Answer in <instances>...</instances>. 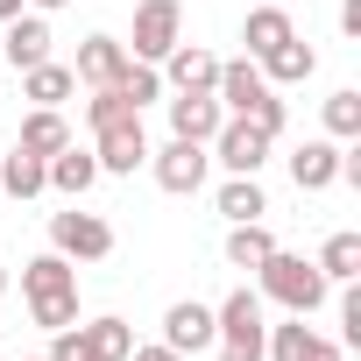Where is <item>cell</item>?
<instances>
[{"mask_svg":"<svg viewBox=\"0 0 361 361\" xmlns=\"http://www.w3.org/2000/svg\"><path fill=\"white\" fill-rule=\"evenodd\" d=\"M255 283H262V298H276L283 312H298V319H312L319 305H326V276H319V262H305V255H283V248H269V262L255 269Z\"/></svg>","mask_w":361,"mask_h":361,"instance_id":"1","label":"cell"},{"mask_svg":"<svg viewBox=\"0 0 361 361\" xmlns=\"http://www.w3.org/2000/svg\"><path fill=\"white\" fill-rule=\"evenodd\" d=\"M213 326H220V361H262L269 326H262V298L248 283L227 290V305H213Z\"/></svg>","mask_w":361,"mask_h":361,"instance_id":"2","label":"cell"},{"mask_svg":"<svg viewBox=\"0 0 361 361\" xmlns=\"http://www.w3.org/2000/svg\"><path fill=\"white\" fill-rule=\"evenodd\" d=\"M50 248L64 255V262H106L114 255V227L99 220V213H50Z\"/></svg>","mask_w":361,"mask_h":361,"instance_id":"3","label":"cell"},{"mask_svg":"<svg viewBox=\"0 0 361 361\" xmlns=\"http://www.w3.org/2000/svg\"><path fill=\"white\" fill-rule=\"evenodd\" d=\"M177 43H185V8H177V0H142V8H135V43H128V57L163 64Z\"/></svg>","mask_w":361,"mask_h":361,"instance_id":"4","label":"cell"},{"mask_svg":"<svg viewBox=\"0 0 361 361\" xmlns=\"http://www.w3.org/2000/svg\"><path fill=\"white\" fill-rule=\"evenodd\" d=\"M206 163H213V149L206 142H163V149H149V170H156V185L170 192V199H192L199 185H206Z\"/></svg>","mask_w":361,"mask_h":361,"instance_id":"5","label":"cell"},{"mask_svg":"<svg viewBox=\"0 0 361 361\" xmlns=\"http://www.w3.org/2000/svg\"><path fill=\"white\" fill-rule=\"evenodd\" d=\"M206 149H213V163H227L234 177H255V170L269 163V135H262L255 121H241V114H227V121H220V135H213Z\"/></svg>","mask_w":361,"mask_h":361,"instance_id":"6","label":"cell"},{"mask_svg":"<svg viewBox=\"0 0 361 361\" xmlns=\"http://www.w3.org/2000/svg\"><path fill=\"white\" fill-rule=\"evenodd\" d=\"M92 156H99V170H114V177H135V170L149 163L142 114H128V121H114V128H92Z\"/></svg>","mask_w":361,"mask_h":361,"instance_id":"7","label":"cell"},{"mask_svg":"<svg viewBox=\"0 0 361 361\" xmlns=\"http://www.w3.org/2000/svg\"><path fill=\"white\" fill-rule=\"evenodd\" d=\"M220 340V326H213V305H199V298H177L170 312H163V347H177V354H206Z\"/></svg>","mask_w":361,"mask_h":361,"instance_id":"8","label":"cell"},{"mask_svg":"<svg viewBox=\"0 0 361 361\" xmlns=\"http://www.w3.org/2000/svg\"><path fill=\"white\" fill-rule=\"evenodd\" d=\"M262 361H347L333 340H319L298 312L283 319V326H269V340H262Z\"/></svg>","mask_w":361,"mask_h":361,"instance_id":"9","label":"cell"},{"mask_svg":"<svg viewBox=\"0 0 361 361\" xmlns=\"http://www.w3.org/2000/svg\"><path fill=\"white\" fill-rule=\"evenodd\" d=\"M220 121H227V106H220L213 92H177V99H170V135H177V142H213Z\"/></svg>","mask_w":361,"mask_h":361,"instance_id":"10","label":"cell"},{"mask_svg":"<svg viewBox=\"0 0 361 361\" xmlns=\"http://www.w3.org/2000/svg\"><path fill=\"white\" fill-rule=\"evenodd\" d=\"M43 163H50V192H64V199H85L99 177H106V170H99V156H92V149H78V142H64V149H57V156H43Z\"/></svg>","mask_w":361,"mask_h":361,"instance_id":"11","label":"cell"},{"mask_svg":"<svg viewBox=\"0 0 361 361\" xmlns=\"http://www.w3.org/2000/svg\"><path fill=\"white\" fill-rule=\"evenodd\" d=\"M163 78H170L177 92H213V85H220V57L199 50V43H177V50L163 57Z\"/></svg>","mask_w":361,"mask_h":361,"instance_id":"12","label":"cell"},{"mask_svg":"<svg viewBox=\"0 0 361 361\" xmlns=\"http://www.w3.org/2000/svg\"><path fill=\"white\" fill-rule=\"evenodd\" d=\"M262 92H269V78H262V64H255V57H234V64H220V85H213V99H220L227 114H248Z\"/></svg>","mask_w":361,"mask_h":361,"instance_id":"13","label":"cell"},{"mask_svg":"<svg viewBox=\"0 0 361 361\" xmlns=\"http://www.w3.org/2000/svg\"><path fill=\"white\" fill-rule=\"evenodd\" d=\"M290 185H298V192L340 185V142H305V149H290Z\"/></svg>","mask_w":361,"mask_h":361,"instance_id":"14","label":"cell"},{"mask_svg":"<svg viewBox=\"0 0 361 361\" xmlns=\"http://www.w3.org/2000/svg\"><path fill=\"white\" fill-rule=\"evenodd\" d=\"M0 192H8V199H36V192H50V163L36 156V149H8V156H0Z\"/></svg>","mask_w":361,"mask_h":361,"instance_id":"15","label":"cell"},{"mask_svg":"<svg viewBox=\"0 0 361 361\" xmlns=\"http://www.w3.org/2000/svg\"><path fill=\"white\" fill-rule=\"evenodd\" d=\"M0 57H8L15 71L50 64V22H43V15H15V22H8V43H0Z\"/></svg>","mask_w":361,"mask_h":361,"instance_id":"16","label":"cell"},{"mask_svg":"<svg viewBox=\"0 0 361 361\" xmlns=\"http://www.w3.org/2000/svg\"><path fill=\"white\" fill-rule=\"evenodd\" d=\"M121 64H128V43H114V36H85V43H78L71 78H85V85H114V78H121Z\"/></svg>","mask_w":361,"mask_h":361,"instance_id":"17","label":"cell"},{"mask_svg":"<svg viewBox=\"0 0 361 361\" xmlns=\"http://www.w3.org/2000/svg\"><path fill=\"white\" fill-rule=\"evenodd\" d=\"M255 64H262V78H269V85H305V78L319 71V50L290 36V43H276V50H269V57H255Z\"/></svg>","mask_w":361,"mask_h":361,"instance_id":"18","label":"cell"},{"mask_svg":"<svg viewBox=\"0 0 361 361\" xmlns=\"http://www.w3.org/2000/svg\"><path fill=\"white\" fill-rule=\"evenodd\" d=\"M298 29H290V15L276 8V0H255V15H248V29H241V43H248V57H269L276 43H290Z\"/></svg>","mask_w":361,"mask_h":361,"instance_id":"19","label":"cell"},{"mask_svg":"<svg viewBox=\"0 0 361 361\" xmlns=\"http://www.w3.org/2000/svg\"><path fill=\"white\" fill-rule=\"evenodd\" d=\"M71 92H78L71 64H29V71H22V99H29V106H64Z\"/></svg>","mask_w":361,"mask_h":361,"instance_id":"20","label":"cell"},{"mask_svg":"<svg viewBox=\"0 0 361 361\" xmlns=\"http://www.w3.org/2000/svg\"><path fill=\"white\" fill-rule=\"evenodd\" d=\"M57 290H78V269L50 248V255H36V262H22V298H57Z\"/></svg>","mask_w":361,"mask_h":361,"instance_id":"21","label":"cell"},{"mask_svg":"<svg viewBox=\"0 0 361 361\" xmlns=\"http://www.w3.org/2000/svg\"><path fill=\"white\" fill-rule=\"evenodd\" d=\"M269 248H276V234H269L262 220L227 227V262H234V269H262V262H269Z\"/></svg>","mask_w":361,"mask_h":361,"instance_id":"22","label":"cell"},{"mask_svg":"<svg viewBox=\"0 0 361 361\" xmlns=\"http://www.w3.org/2000/svg\"><path fill=\"white\" fill-rule=\"evenodd\" d=\"M220 213H227V227H241V220H262L269 199H262L255 177H227V185H220Z\"/></svg>","mask_w":361,"mask_h":361,"instance_id":"23","label":"cell"},{"mask_svg":"<svg viewBox=\"0 0 361 361\" xmlns=\"http://www.w3.org/2000/svg\"><path fill=\"white\" fill-rule=\"evenodd\" d=\"M114 92L142 114L149 99H163V71H156V64H142V57H128V64H121V78H114Z\"/></svg>","mask_w":361,"mask_h":361,"instance_id":"24","label":"cell"},{"mask_svg":"<svg viewBox=\"0 0 361 361\" xmlns=\"http://www.w3.org/2000/svg\"><path fill=\"white\" fill-rule=\"evenodd\" d=\"M71 142V128H64V114L57 106H36L29 121H22V149H36V156H57Z\"/></svg>","mask_w":361,"mask_h":361,"instance_id":"25","label":"cell"},{"mask_svg":"<svg viewBox=\"0 0 361 361\" xmlns=\"http://www.w3.org/2000/svg\"><path fill=\"white\" fill-rule=\"evenodd\" d=\"M319 276H326V283H354V276H361V234H333V241L319 248Z\"/></svg>","mask_w":361,"mask_h":361,"instance_id":"26","label":"cell"},{"mask_svg":"<svg viewBox=\"0 0 361 361\" xmlns=\"http://www.w3.org/2000/svg\"><path fill=\"white\" fill-rule=\"evenodd\" d=\"M85 340H92V361H128L135 354V326L128 319H92Z\"/></svg>","mask_w":361,"mask_h":361,"instance_id":"27","label":"cell"},{"mask_svg":"<svg viewBox=\"0 0 361 361\" xmlns=\"http://www.w3.org/2000/svg\"><path fill=\"white\" fill-rule=\"evenodd\" d=\"M326 135H333V142H354V135H361V92H354V85L326 99Z\"/></svg>","mask_w":361,"mask_h":361,"instance_id":"28","label":"cell"},{"mask_svg":"<svg viewBox=\"0 0 361 361\" xmlns=\"http://www.w3.org/2000/svg\"><path fill=\"white\" fill-rule=\"evenodd\" d=\"M29 319H36L43 333H57V326H78V290H57V298H29Z\"/></svg>","mask_w":361,"mask_h":361,"instance_id":"29","label":"cell"},{"mask_svg":"<svg viewBox=\"0 0 361 361\" xmlns=\"http://www.w3.org/2000/svg\"><path fill=\"white\" fill-rule=\"evenodd\" d=\"M128 114H135V106H128L114 85H92V99H85V121H92V128H114V121H128Z\"/></svg>","mask_w":361,"mask_h":361,"instance_id":"30","label":"cell"},{"mask_svg":"<svg viewBox=\"0 0 361 361\" xmlns=\"http://www.w3.org/2000/svg\"><path fill=\"white\" fill-rule=\"evenodd\" d=\"M50 361H92L85 326H57V333H50Z\"/></svg>","mask_w":361,"mask_h":361,"instance_id":"31","label":"cell"},{"mask_svg":"<svg viewBox=\"0 0 361 361\" xmlns=\"http://www.w3.org/2000/svg\"><path fill=\"white\" fill-rule=\"evenodd\" d=\"M241 121H255V128H262V135L276 142V135H283V99H276V85H269V92H262V99H255V106H248Z\"/></svg>","mask_w":361,"mask_h":361,"instance_id":"32","label":"cell"},{"mask_svg":"<svg viewBox=\"0 0 361 361\" xmlns=\"http://www.w3.org/2000/svg\"><path fill=\"white\" fill-rule=\"evenodd\" d=\"M340 29H347V36L361 43V0H340Z\"/></svg>","mask_w":361,"mask_h":361,"instance_id":"33","label":"cell"},{"mask_svg":"<svg viewBox=\"0 0 361 361\" xmlns=\"http://www.w3.org/2000/svg\"><path fill=\"white\" fill-rule=\"evenodd\" d=\"M128 361H185V354H177V347H135Z\"/></svg>","mask_w":361,"mask_h":361,"instance_id":"34","label":"cell"},{"mask_svg":"<svg viewBox=\"0 0 361 361\" xmlns=\"http://www.w3.org/2000/svg\"><path fill=\"white\" fill-rule=\"evenodd\" d=\"M22 8H29V0H0V22H15V15H22Z\"/></svg>","mask_w":361,"mask_h":361,"instance_id":"35","label":"cell"},{"mask_svg":"<svg viewBox=\"0 0 361 361\" xmlns=\"http://www.w3.org/2000/svg\"><path fill=\"white\" fill-rule=\"evenodd\" d=\"M29 8H36V15H57V8H64V0H29Z\"/></svg>","mask_w":361,"mask_h":361,"instance_id":"36","label":"cell"},{"mask_svg":"<svg viewBox=\"0 0 361 361\" xmlns=\"http://www.w3.org/2000/svg\"><path fill=\"white\" fill-rule=\"evenodd\" d=\"M0 298H8V262H0Z\"/></svg>","mask_w":361,"mask_h":361,"instance_id":"37","label":"cell"},{"mask_svg":"<svg viewBox=\"0 0 361 361\" xmlns=\"http://www.w3.org/2000/svg\"><path fill=\"white\" fill-rule=\"evenodd\" d=\"M36 361H50V354H36Z\"/></svg>","mask_w":361,"mask_h":361,"instance_id":"38","label":"cell"}]
</instances>
